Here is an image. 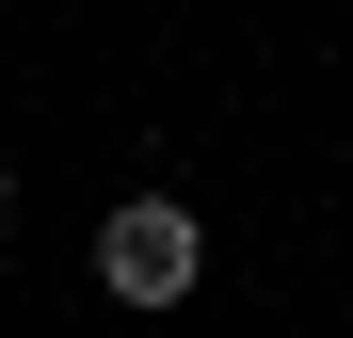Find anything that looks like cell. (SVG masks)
<instances>
[{"label":"cell","mask_w":353,"mask_h":338,"mask_svg":"<svg viewBox=\"0 0 353 338\" xmlns=\"http://www.w3.org/2000/svg\"><path fill=\"white\" fill-rule=\"evenodd\" d=\"M193 274H209V225H193V194H112L97 209V290L112 306H193Z\"/></svg>","instance_id":"6da1fadb"},{"label":"cell","mask_w":353,"mask_h":338,"mask_svg":"<svg viewBox=\"0 0 353 338\" xmlns=\"http://www.w3.org/2000/svg\"><path fill=\"white\" fill-rule=\"evenodd\" d=\"M0 225H17V161H0Z\"/></svg>","instance_id":"7a4b0ae2"}]
</instances>
